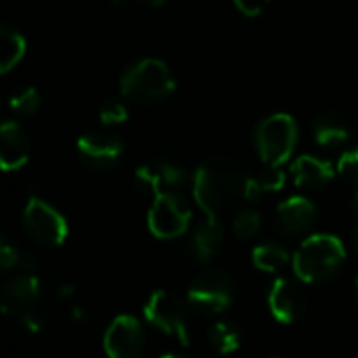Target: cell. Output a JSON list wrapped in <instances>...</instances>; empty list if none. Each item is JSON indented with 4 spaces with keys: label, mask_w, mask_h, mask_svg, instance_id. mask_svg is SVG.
<instances>
[{
    "label": "cell",
    "mask_w": 358,
    "mask_h": 358,
    "mask_svg": "<svg viewBox=\"0 0 358 358\" xmlns=\"http://www.w3.org/2000/svg\"><path fill=\"white\" fill-rule=\"evenodd\" d=\"M145 319L157 327L159 331L176 338L182 346H189V327H187V313L182 302L164 289H157L149 296L145 304Z\"/></svg>",
    "instance_id": "obj_8"
},
{
    "label": "cell",
    "mask_w": 358,
    "mask_h": 358,
    "mask_svg": "<svg viewBox=\"0 0 358 358\" xmlns=\"http://www.w3.org/2000/svg\"><path fill=\"white\" fill-rule=\"evenodd\" d=\"M99 120L101 124L105 126H117V124H124L128 120V109L122 101H115V99H109L101 105L99 109Z\"/></svg>",
    "instance_id": "obj_26"
},
{
    "label": "cell",
    "mask_w": 358,
    "mask_h": 358,
    "mask_svg": "<svg viewBox=\"0 0 358 358\" xmlns=\"http://www.w3.org/2000/svg\"><path fill=\"white\" fill-rule=\"evenodd\" d=\"M254 143L264 166H283L296 151L298 124L289 113H273L258 124Z\"/></svg>",
    "instance_id": "obj_4"
},
{
    "label": "cell",
    "mask_w": 358,
    "mask_h": 358,
    "mask_svg": "<svg viewBox=\"0 0 358 358\" xmlns=\"http://www.w3.org/2000/svg\"><path fill=\"white\" fill-rule=\"evenodd\" d=\"M208 338H210V344L220 355H233L241 346V334H239L237 325H233L229 321L214 323L208 331Z\"/></svg>",
    "instance_id": "obj_21"
},
{
    "label": "cell",
    "mask_w": 358,
    "mask_h": 358,
    "mask_svg": "<svg viewBox=\"0 0 358 358\" xmlns=\"http://www.w3.org/2000/svg\"><path fill=\"white\" fill-rule=\"evenodd\" d=\"M317 218V208L310 199L294 195L281 201L275 210V227L285 237H298L306 233Z\"/></svg>",
    "instance_id": "obj_11"
},
{
    "label": "cell",
    "mask_w": 358,
    "mask_h": 358,
    "mask_svg": "<svg viewBox=\"0 0 358 358\" xmlns=\"http://www.w3.org/2000/svg\"><path fill=\"white\" fill-rule=\"evenodd\" d=\"M4 315L31 334L42 329V317L31 304H4Z\"/></svg>",
    "instance_id": "obj_22"
},
{
    "label": "cell",
    "mask_w": 358,
    "mask_h": 358,
    "mask_svg": "<svg viewBox=\"0 0 358 358\" xmlns=\"http://www.w3.org/2000/svg\"><path fill=\"white\" fill-rule=\"evenodd\" d=\"M4 304H34L40 294V281L31 273L10 277L4 287Z\"/></svg>",
    "instance_id": "obj_17"
},
{
    "label": "cell",
    "mask_w": 358,
    "mask_h": 358,
    "mask_svg": "<svg viewBox=\"0 0 358 358\" xmlns=\"http://www.w3.org/2000/svg\"><path fill=\"white\" fill-rule=\"evenodd\" d=\"M103 348L109 358H138L145 348V331L141 323L130 315L113 319L105 331Z\"/></svg>",
    "instance_id": "obj_9"
},
{
    "label": "cell",
    "mask_w": 358,
    "mask_h": 358,
    "mask_svg": "<svg viewBox=\"0 0 358 358\" xmlns=\"http://www.w3.org/2000/svg\"><path fill=\"white\" fill-rule=\"evenodd\" d=\"M220 243H222V222L206 218V222L197 227L193 241H191V248H193V254L197 260L208 262L216 256Z\"/></svg>",
    "instance_id": "obj_15"
},
{
    "label": "cell",
    "mask_w": 358,
    "mask_h": 358,
    "mask_svg": "<svg viewBox=\"0 0 358 358\" xmlns=\"http://www.w3.org/2000/svg\"><path fill=\"white\" fill-rule=\"evenodd\" d=\"M82 162L94 170H111L124 153V145L109 132H88L76 143Z\"/></svg>",
    "instance_id": "obj_10"
},
{
    "label": "cell",
    "mask_w": 358,
    "mask_h": 358,
    "mask_svg": "<svg viewBox=\"0 0 358 358\" xmlns=\"http://www.w3.org/2000/svg\"><path fill=\"white\" fill-rule=\"evenodd\" d=\"M338 174L358 189V149H350L340 155L338 159Z\"/></svg>",
    "instance_id": "obj_27"
},
{
    "label": "cell",
    "mask_w": 358,
    "mask_h": 358,
    "mask_svg": "<svg viewBox=\"0 0 358 358\" xmlns=\"http://www.w3.org/2000/svg\"><path fill=\"white\" fill-rule=\"evenodd\" d=\"M260 227H262V218L254 210H241L235 216V220H233V233L239 239H252V237H256L258 231H260Z\"/></svg>",
    "instance_id": "obj_24"
},
{
    "label": "cell",
    "mask_w": 358,
    "mask_h": 358,
    "mask_svg": "<svg viewBox=\"0 0 358 358\" xmlns=\"http://www.w3.org/2000/svg\"><path fill=\"white\" fill-rule=\"evenodd\" d=\"M248 174L231 155H216L197 168L193 197L208 220H220L245 199Z\"/></svg>",
    "instance_id": "obj_1"
},
{
    "label": "cell",
    "mask_w": 358,
    "mask_h": 358,
    "mask_svg": "<svg viewBox=\"0 0 358 358\" xmlns=\"http://www.w3.org/2000/svg\"><path fill=\"white\" fill-rule=\"evenodd\" d=\"M357 298H358V281H357Z\"/></svg>",
    "instance_id": "obj_34"
},
{
    "label": "cell",
    "mask_w": 358,
    "mask_h": 358,
    "mask_svg": "<svg viewBox=\"0 0 358 358\" xmlns=\"http://www.w3.org/2000/svg\"><path fill=\"white\" fill-rule=\"evenodd\" d=\"M113 2H117V0H113Z\"/></svg>",
    "instance_id": "obj_35"
},
{
    "label": "cell",
    "mask_w": 358,
    "mask_h": 358,
    "mask_svg": "<svg viewBox=\"0 0 358 358\" xmlns=\"http://www.w3.org/2000/svg\"><path fill=\"white\" fill-rule=\"evenodd\" d=\"M355 210H357L358 214V193L355 195ZM352 248H355V252H357L358 256V224L355 227V231H352Z\"/></svg>",
    "instance_id": "obj_30"
},
{
    "label": "cell",
    "mask_w": 358,
    "mask_h": 358,
    "mask_svg": "<svg viewBox=\"0 0 358 358\" xmlns=\"http://www.w3.org/2000/svg\"><path fill=\"white\" fill-rule=\"evenodd\" d=\"M235 298L233 281L220 271L201 273L189 287L187 300L191 308L201 315H220L224 313Z\"/></svg>",
    "instance_id": "obj_6"
},
{
    "label": "cell",
    "mask_w": 358,
    "mask_h": 358,
    "mask_svg": "<svg viewBox=\"0 0 358 358\" xmlns=\"http://www.w3.org/2000/svg\"><path fill=\"white\" fill-rule=\"evenodd\" d=\"M336 170L331 162L327 159H319V157H313V155H302L294 162L292 166V176L296 180L298 187L302 189H323L327 187L334 176H336Z\"/></svg>",
    "instance_id": "obj_14"
},
{
    "label": "cell",
    "mask_w": 358,
    "mask_h": 358,
    "mask_svg": "<svg viewBox=\"0 0 358 358\" xmlns=\"http://www.w3.org/2000/svg\"><path fill=\"white\" fill-rule=\"evenodd\" d=\"M8 105L19 115H34L40 109V94L36 88H25L19 94L10 96Z\"/></svg>",
    "instance_id": "obj_25"
},
{
    "label": "cell",
    "mask_w": 358,
    "mask_h": 358,
    "mask_svg": "<svg viewBox=\"0 0 358 358\" xmlns=\"http://www.w3.org/2000/svg\"><path fill=\"white\" fill-rule=\"evenodd\" d=\"M71 294H73V287H71V285H63V287L59 289V298H61V300H63V298H69Z\"/></svg>",
    "instance_id": "obj_31"
},
{
    "label": "cell",
    "mask_w": 358,
    "mask_h": 358,
    "mask_svg": "<svg viewBox=\"0 0 358 358\" xmlns=\"http://www.w3.org/2000/svg\"><path fill=\"white\" fill-rule=\"evenodd\" d=\"M233 2H235V6H237L243 15H248V17H258V15L268 6L271 0H233Z\"/></svg>",
    "instance_id": "obj_29"
},
{
    "label": "cell",
    "mask_w": 358,
    "mask_h": 358,
    "mask_svg": "<svg viewBox=\"0 0 358 358\" xmlns=\"http://www.w3.org/2000/svg\"><path fill=\"white\" fill-rule=\"evenodd\" d=\"M0 38H2V52H0V71L2 73H8L23 57H25V50H27V42L25 38L8 27V25H2L0 27Z\"/></svg>",
    "instance_id": "obj_19"
},
{
    "label": "cell",
    "mask_w": 358,
    "mask_h": 358,
    "mask_svg": "<svg viewBox=\"0 0 358 358\" xmlns=\"http://www.w3.org/2000/svg\"><path fill=\"white\" fill-rule=\"evenodd\" d=\"M122 96L138 105H157L172 96L176 80L170 67L159 59H141L120 78Z\"/></svg>",
    "instance_id": "obj_3"
},
{
    "label": "cell",
    "mask_w": 358,
    "mask_h": 358,
    "mask_svg": "<svg viewBox=\"0 0 358 358\" xmlns=\"http://www.w3.org/2000/svg\"><path fill=\"white\" fill-rule=\"evenodd\" d=\"M0 264H2L4 271H10V268L23 264L21 262V254L8 241H2V245H0Z\"/></svg>",
    "instance_id": "obj_28"
},
{
    "label": "cell",
    "mask_w": 358,
    "mask_h": 358,
    "mask_svg": "<svg viewBox=\"0 0 358 358\" xmlns=\"http://www.w3.org/2000/svg\"><path fill=\"white\" fill-rule=\"evenodd\" d=\"M268 308L279 323H296L304 313V294L292 279L277 277L268 289Z\"/></svg>",
    "instance_id": "obj_12"
},
{
    "label": "cell",
    "mask_w": 358,
    "mask_h": 358,
    "mask_svg": "<svg viewBox=\"0 0 358 358\" xmlns=\"http://www.w3.org/2000/svg\"><path fill=\"white\" fill-rule=\"evenodd\" d=\"M141 4H145V6H162L166 0H138Z\"/></svg>",
    "instance_id": "obj_32"
},
{
    "label": "cell",
    "mask_w": 358,
    "mask_h": 358,
    "mask_svg": "<svg viewBox=\"0 0 358 358\" xmlns=\"http://www.w3.org/2000/svg\"><path fill=\"white\" fill-rule=\"evenodd\" d=\"M23 229L40 245L57 248L67 239V220L46 201L31 197L23 208Z\"/></svg>",
    "instance_id": "obj_7"
},
{
    "label": "cell",
    "mask_w": 358,
    "mask_h": 358,
    "mask_svg": "<svg viewBox=\"0 0 358 358\" xmlns=\"http://www.w3.org/2000/svg\"><path fill=\"white\" fill-rule=\"evenodd\" d=\"M315 141L323 149L340 147L348 141V126L338 115H321L315 122Z\"/></svg>",
    "instance_id": "obj_18"
},
{
    "label": "cell",
    "mask_w": 358,
    "mask_h": 358,
    "mask_svg": "<svg viewBox=\"0 0 358 358\" xmlns=\"http://www.w3.org/2000/svg\"><path fill=\"white\" fill-rule=\"evenodd\" d=\"M191 224V208L176 191H162L153 197L147 227L157 239H178Z\"/></svg>",
    "instance_id": "obj_5"
},
{
    "label": "cell",
    "mask_w": 358,
    "mask_h": 358,
    "mask_svg": "<svg viewBox=\"0 0 358 358\" xmlns=\"http://www.w3.org/2000/svg\"><path fill=\"white\" fill-rule=\"evenodd\" d=\"M252 262L262 273H277L289 262V254L279 243H260L252 252Z\"/></svg>",
    "instance_id": "obj_20"
},
{
    "label": "cell",
    "mask_w": 358,
    "mask_h": 358,
    "mask_svg": "<svg viewBox=\"0 0 358 358\" xmlns=\"http://www.w3.org/2000/svg\"><path fill=\"white\" fill-rule=\"evenodd\" d=\"M159 358H185V357H180V355H174V352H170V355H162Z\"/></svg>",
    "instance_id": "obj_33"
},
{
    "label": "cell",
    "mask_w": 358,
    "mask_h": 358,
    "mask_svg": "<svg viewBox=\"0 0 358 358\" xmlns=\"http://www.w3.org/2000/svg\"><path fill=\"white\" fill-rule=\"evenodd\" d=\"M285 180H287V176L279 166H266L256 176H248L245 199L256 201L266 193H277V191H281L285 187Z\"/></svg>",
    "instance_id": "obj_16"
},
{
    "label": "cell",
    "mask_w": 358,
    "mask_h": 358,
    "mask_svg": "<svg viewBox=\"0 0 358 358\" xmlns=\"http://www.w3.org/2000/svg\"><path fill=\"white\" fill-rule=\"evenodd\" d=\"M29 159V141L17 122H4L0 128V166L4 172L19 170Z\"/></svg>",
    "instance_id": "obj_13"
},
{
    "label": "cell",
    "mask_w": 358,
    "mask_h": 358,
    "mask_svg": "<svg viewBox=\"0 0 358 358\" xmlns=\"http://www.w3.org/2000/svg\"><path fill=\"white\" fill-rule=\"evenodd\" d=\"M153 168H155V174L159 178L162 191H174V189L182 187L187 182V178H189L187 170L180 164H174V162H159Z\"/></svg>",
    "instance_id": "obj_23"
},
{
    "label": "cell",
    "mask_w": 358,
    "mask_h": 358,
    "mask_svg": "<svg viewBox=\"0 0 358 358\" xmlns=\"http://www.w3.org/2000/svg\"><path fill=\"white\" fill-rule=\"evenodd\" d=\"M346 262V248L342 239L319 233L302 241L296 250L292 264L302 283H323L331 279Z\"/></svg>",
    "instance_id": "obj_2"
}]
</instances>
